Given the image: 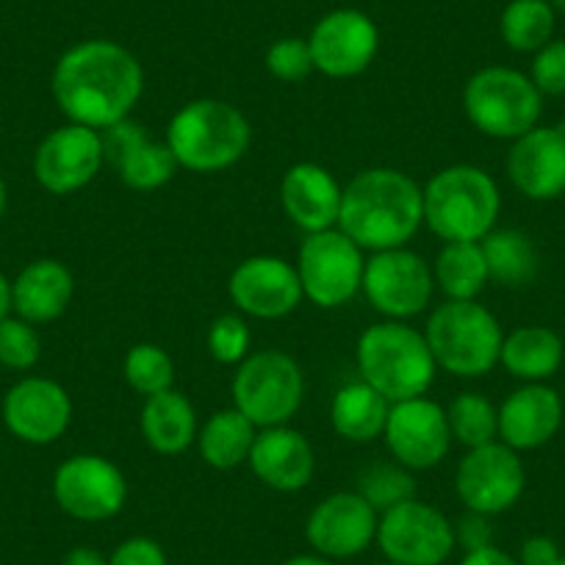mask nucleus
I'll list each match as a JSON object with an SVG mask.
<instances>
[{"mask_svg": "<svg viewBox=\"0 0 565 565\" xmlns=\"http://www.w3.org/2000/svg\"><path fill=\"white\" fill-rule=\"evenodd\" d=\"M374 543L396 565H444L458 548L452 521L418 497L380 513Z\"/></svg>", "mask_w": 565, "mask_h": 565, "instance_id": "10", "label": "nucleus"}, {"mask_svg": "<svg viewBox=\"0 0 565 565\" xmlns=\"http://www.w3.org/2000/svg\"><path fill=\"white\" fill-rule=\"evenodd\" d=\"M424 225L422 186L407 172L372 167L344 186L339 231L363 253L407 247Z\"/></svg>", "mask_w": 565, "mask_h": 565, "instance_id": "2", "label": "nucleus"}, {"mask_svg": "<svg viewBox=\"0 0 565 565\" xmlns=\"http://www.w3.org/2000/svg\"><path fill=\"white\" fill-rule=\"evenodd\" d=\"M125 383L145 399L161 391H170L175 383V361L159 344L130 347L122 363Z\"/></svg>", "mask_w": 565, "mask_h": 565, "instance_id": "34", "label": "nucleus"}, {"mask_svg": "<svg viewBox=\"0 0 565 565\" xmlns=\"http://www.w3.org/2000/svg\"><path fill=\"white\" fill-rule=\"evenodd\" d=\"M380 513L358 491H335L311 510L306 537L322 557L352 559L377 541Z\"/></svg>", "mask_w": 565, "mask_h": 565, "instance_id": "17", "label": "nucleus"}, {"mask_svg": "<svg viewBox=\"0 0 565 565\" xmlns=\"http://www.w3.org/2000/svg\"><path fill=\"white\" fill-rule=\"evenodd\" d=\"M308 45L317 73L335 81L355 78L372 67L380 47V31L369 14L358 9H335L313 25Z\"/></svg>", "mask_w": 565, "mask_h": 565, "instance_id": "16", "label": "nucleus"}, {"mask_svg": "<svg viewBox=\"0 0 565 565\" xmlns=\"http://www.w3.org/2000/svg\"><path fill=\"white\" fill-rule=\"evenodd\" d=\"M388 411L391 402L380 391H374L363 380H355L335 391L333 405H330V422L344 441L369 444L374 438H383Z\"/></svg>", "mask_w": 565, "mask_h": 565, "instance_id": "28", "label": "nucleus"}, {"mask_svg": "<svg viewBox=\"0 0 565 565\" xmlns=\"http://www.w3.org/2000/svg\"><path fill=\"white\" fill-rule=\"evenodd\" d=\"M258 427L236 407L214 413L198 433V449L205 466L216 471H233L247 463Z\"/></svg>", "mask_w": 565, "mask_h": 565, "instance_id": "30", "label": "nucleus"}, {"mask_svg": "<svg viewBox=\"0 0 565 565\" xmlns=\"http://www.w3.org/2000/svg\"><path fill=\"white\" fill-rule=\"evenodd\" d=\"M344 186L313 161H300L280 181V205L302 233H322L339 227Z\"/></svg>", "mask_w": 565, "mask_h": 565, "instance_id": "24", "label": "nucleus"}, {"mask_svg": "<svg viewBox=\"0 0 565 565\" xmlns=\"http://www.w3.org/2000/svg\"><path fill=\"white\" fill-rule=\"evenodd\" d=\"M42 358V339L36 333V324L9 313L0 322V366L12 372H29L40 363Z\"/></svg>", "mask_w": 565, "mask_h": 565, "instance_id": "36", "label": "nucleus"}, {"mask_svg": "<svg viewBox=\"0 0 565 565\" xmlns=\"http://www.w3.org/2000/svg\"><path fill=\"white\" fill-rule=\"evenodd\" d=\"M557 565H565V554H563V557H559V559H557Z\"/></svg>", "mask_w": 565, "mask_h": 565, "instance_id": "48", "label": "nucleus"}, {"mask_svg": "<svg viewBox=\"0 0 565 565\" xmlns=\"http://www.w3.org/2000/svg\"><path fill=\"white\" fill-rule=\"evenodd\" d=\"M363 295L377 313L407 322L427 311L436 291L433 266L407 247L372 253L363 271Z\"/></svg>", "mask_w": 565, "mask_h": 565, "instance_id": "11", "label": "nucleus"}, {"mask_svg": "<svg viewBox=\"0 0 565 565\" xmlns=\"http://www.w3.org/2000/svg\"><path fill=\"white\" fill-rule=\"evenodd\" d=\"M563 557L557 541L548 535H530L519 548V565H557Z\"/></svg>", "mask_w": 565, "mask_h": 565, "instance_id": "42", "label": "nucleus"}, {"mask_svg": "<svg viewBox=\"0 0 565 565\" xmlns=\"http://www.w3.org/2000/svg\"><path fill=\"white\" fill-rule=\"evenodd\" d=\"M526 491L524 460L508 444L469 449L455 471V493L466 510L493 519L519 504Z\"/></svg>", "mask_w": 565, "mask_h": 565, "instance_id": "12", "label": "nucleus"}, {"mask_svg": "<svg viewBox=\"0 0 565 565\" xmlns=\"http://www.w3.org/2000/svg\"><path fill=\"white\" fill-rule=\"evenodd\" d=\"M447 418L452 441L463 444L466 449L499 441V407L488 396L475 391L455 396L447 407Z\"/></svg>", "mask_w": 565, "mask_h": 565, "instance_id": "33", "label": "nucleus"}, {"mask_svg": "<svg viewBox=\"0 0 565 565\" xmlns=\"http://www.w3.org/2000/svg\"><path fill=\"white\" fill-rule=\"evenodd\" d=\"M508 178L515 192L535 203H548L565 194V128L535 125L510 141Z\"/></svg>", "mask_w": 565, "mask_h": 565, "instance_id": "21", "label": "nucleus"}, {"mask_svg": "<svg viewBox=\"0 0 565 565\" xmlns=\"http://www.w3.org/2000/svg\"><path fill=\"white\" fill-rule=\"evenodd\" d=\"M565 361V344L559 333L543 324H524L504 335L499 363L521 383H546Z\"/></svg>", "mask_w": 565, "mask_h": 565, "instance_id": "27", "label": "nucleus"}, {"mask_svg": "<svg viewBox=\"0 0 565 565\" xmlns=\"http://www.w3.org/2000/svg\"><path fill=\"white\" fill-rule=\"evenodd\" d=\"M552 0H510L499 18V34L515 53H537L554 36Z\"/></svg>", "mask_w": 565, "mask_h": 565, "instance_id": "32", "label": "nucleus"}, {"mask_svg": "<svg viewBox=\"0 0 565 565\" xmlns=\"http://www.w3.org/2000/svg\"><path fill=\"white\" fill-rule=\"evenodd\" d=\"M249 344H253V335H249L247 322L238 313H222V317H216L211 322L209 335H205L209 355L216 363H225V366H238L249 355Z\"/></svg>", "mask_w": 565, "mask_h": 565, "instance_id": "37", "label": "nucleus"}, {"mask_svg": "<svg viewBox=\"0 0 565 565\" xmlns=\"http://www.w3.org/2000/svg\"><path fill=\"white\" fill-rule=\"evenodd\" d=\"M424 225L441 242H482L497 227L502 192L491 172L455 164L422 186Z\"/></svg>", "mask_w": 565, "mask_h": 565, "instance_id": "4", "label": "nucleus"}, {"mask_svg": "<svg viewBox=\"0 0 565 565\" xmlns=\"http://www.w3.org/2000/svg\"><path fill=\"white\" fill-rule=\"evenodd\" d=\"M7 203H9V192H7V181L0 178V220L7 214Z\"/></svg>", "mask_w": 565, "mask_h": 565, "instance_id": "47", "label": "nucleus"}, {"mask_svg": "<svg viewBox=\"0 0 565 565\" xmlns=\"http://www.w3.org/2000/svg\"><path fill=\"white\" fill-rule=\"evenodd\" d=\"M563 411L552 385L524 383L499 405V441L515 452H535L559 433Z\"/></svg>", "mask_w": 565, "mask_h": 565, "instance_id": "22", "label": "nucleus"}, {"mask_svg": "<svg viewBox=\"0 0 565 565\" xmlns=\"http://www.w3.org/2000/svg\"><path fill=\"white\" fill-rule=\"evenodd\" d=\"M355 361L363 383L380 391L391 405L427 394L438 372L424 333L394 319L363 330L355 347Z\"/></svg>", "mask_w": 565, "mask_h": 565, "instance_id": "5", "label": "nucleus"}, {"mask_svg": "<svg viewBox=\"0 0 565 565\" xmlns=\"http://www.w3.org/2000/svg\"><path fill=\"white\" fill-rule=\"evenodd\" d=\"M108 565H170V557L156 537L134 535L108 554Z\"/></svg>", "mask_w": 565, "mask_h": 565, "instance_id": "40", "label": "nucleus"}, {"mask_svg": "<svg viewBox=\"0 0 565 565\" xmlns=\"http://www.w3.org/2000/svg\"><path fill=\"white\" fill-rule=\"evenodd\" d=\"M480 244L482 255H486L488 280L502 289H524L537 277L541 255H537L535 242L524 231L493 227Z\"/></svg>", "mask_w": 565, "mask_h": 565, "instance_id": "29", "label": "nucleus"}, {"mask_svg": "<svg viewBox=\"0 0 565 565\" xmlns=\"http://www.w3.org/2000/svg\"><path fill=\"white\" fill-rule=\"evenodd\" d=\"M73 295V271L56 258H36L12 280V311L31 324L56 322L67 313Z\"/></svg>", "mask_w": 565, "mask_h": 565, "instance_id": "25", "label": "nucleus"}, {"mask_svg": "<svg viewBox=\"0 0 565 565\" xmlns=\"http://www.w3.org/2000/svg\"><path fill=\"white\" fill-rule=\"evenodd\" d=\"M139 430L153 452L181 455L198 441V411L181 391H161L141 405Z\"/></svg>", "mask_w": 565, "mask_h": 565, "instance_id": "26", "label": "nucleus"}, {"mask_svg": "<svg viewBox=\"0 0 565 565\" xmlns=\"http://www.w3.org/2000/svg\"><path fill=\"white\" fill-rule=\"evenodd\" d=\"M164 141L181 170L214 175L247 156L253 128L233 103L200 97L172 114Z\"/></svg>", "mask_w": 565, "mask_h": 565, "instance_id": "3", "label": "nucleus"}, {"mask_svg": "<svg viewBox=\"0 0 565 565\" xmlns=\"http://www.w3.org/2000/svg\"><path fill=\"white\" fill-rule=\"evenodd\" d=\"M247 466L266 488L277 493H297L313 480L317 455L300 430L280 424L258 430Z\"/></svg>", "mask_w": 565, "mask_h": 565, "instance_id": "23", "label": "nucleus"}, {"mask_svg": "<svg viewBox=\"0 0 565 565\" xmlns=\"http://www.w3.org/2000/svg\"><path fill=\"white\" fill-rule=\"evenodd\" d=\"M73 422L67 388L51 377H23L3 396V424L18 441L31 447L56 444Z\"/></svg>", "mask_w": 565, "mask_h": 565, "instance_id": "19", "label": "nucleus"}, {"mask_svg": "<svg viewBox=\"0 0 565 565\" xmlns=\"http://www.w3.org/2000/svg\"><path fill=\"white\" fill-rule=\"evenodd\" d=\"M463 111L480 134L513 141L541 122L543 95L513 67H482L466 81Z\"/></svg>", "mask_w": 565, "mask_h": 565, "instance_id": "7", "label": "nucleus"}, {"mask_svg": "<svg viewBox=\"0 0 565 565\" xmlns=\"http://www.w3.org/2000/svg\"><path fill=\"white\" fill-rule=\"evenodd\" d=\"M51 92L70 122L103 134L130 117L145 92V70L119 42L86 40L62 53L53 67Z\"/></svg>", "mask_w": 565, "mask_h": 565, "instance_id": "1", "label": "nucleus"}, {"mask_svg": "<svg viewBox=\"0 0 565 565\" xmlns=\"http://www.w3.org/2000/svg\"><path fill=\"white\" fill-rule=\"evenodd\" d=\"M358 493H361L377 513H385V510L396 508V504L416 497V482H413V471L394 460V463H377L369 471H363Z\"/></svg>", "mask_w": 565, "mask_h": 565, "instance_id": "35", "label": "nucleus"}, {"mask_svg": "<svg viewBox=\"0 0 565 565\" xmlns=\"http://www.w3.org/2000/svg\"><path fill=\"white\" fill-rule=\"evenodd\" d=\"M532 84L543 97L565 95V40H552L535 53L530 67Z\"/></svg>", "mask_w": 565, "mask_h": 565, "instance_id": "39", "label": "nucleus"}, {"mask_svg": "<svg viewBox=\"0 0 565 565\" xmlns=\"http://www.w3.org/2000/svg\"><path fill=\"white\" fill-rule=\"evenodd\" d=\"M62 565H108V557L92 546H73L64 554Z\"/></svg>", "mask_w": 565, "mask_h": 565, "instance_id": "44", "label": "nucleus"}, {"mask_svg": "<svg viewBox=\"0 0 565 565\" xmlns=\"http://www.w3.org/2000/svg\"><path fill=\"white\" fill-rule=\"evenodd\" d=\"M377 565H396V563H388V559H385V563H377Z\"/></svg>", "mask_w": 565, "mask_h": 565, "instance_id": "49", "label": "nucleus"}, {"mask_svg": "<svg viewBox=\"0 0 565 565\" xmlns=\"http://www.w3.org/2000/svg\"><path fill=\"white\" fill-rule=\"evenodd\" d=\"M460 565H519V559L513 554H508L504 548L499 546H480L471 548V552H463L460 557Z\"/></svg>", "mask_w": 565, "mask_h": 565, "instance_id": "43", "label": "nucleus"}, {"mask_svg": "<svg viewBox=\"0 0 565 565\" xmlns=\"http://www.w3.org/2000/svg\"><path fill=\"white\" fill-rule=\"evenodd\" d=\"M282 565H339V563H335V559L322 557V554L317 552H308V554H295V557H289Z\"/></svg>", "mask_w": 565, "mask_h": 565, "instance_id": "46", "label": "nucleus"}, {"mask_svg": "<svg viewBox=\"0 0 565 565\" xmlns=\"http://www.w3.org/2000/svg\"><path fill=\"white\" fill-rule=\"evenodd\" d=\"M53 499L75 521H108L128 502V477L103 455H73L53 471Z\"/></svg>", "mask_w": 565, "mask_h": 565, "instance_id": "13", "label": "nucleus"}, {"mask_svg": "<svg viewBox=\"0 0 565 565\" xmlns=\"http://www.w3.org/2000/svg\"><path fill=\"white\" fill-rule=\"evenodd\" d=\"M12 313V280L0 271V322Z\"/></svg>", "mask_w": 565, "mask_h": 565, "instance_id": "45", "label": "nucleus"}, {"mask_svg": "<svg viewBox=\"0 0 565 565\" xmlns=\"http://www.w3.org/2000/svg\"><path fill=\"white\" fill-rule=\"evenodd\" d=\"M227 295L238 313L255 319L289 317L306 300L297 266L277 255H253L242 260L227 277Z\"/></svg>", "mask_w": 565, "mask_h": 565, "instance_id": "18", "label": "nucleus"}, {"mask_svg": "<svg viewBox=\"0 0 565 565\" xmlns=\"http://www.w3.org/2000/svg\"><path fill=\"white\" fill-rule=\"evenodd\" d=\"M103 150L106 164H111L119 181L134 192L164 189L181 170L170 145L153 139L145 125L130 117L103 130Z\"/></svg>", "mask_w": 565, "mask_h": 565, "instance_id": "20", "label": "nucleus"}, {"mask_svg": "<svg viewBox=\"0 0 565 565\" xmlns=\"http://www.w3.org/2000/svg\"><path fill=\"white\" fill-rule=\"evenodd\" d=\"M302 295L317 308H341L363 289V249L339 227L311 233L297 253Z\"/></svg>", "mask_w": 565, "mask_h": 565, "instance_id": "9", "label": "nucleus"}, {"mask_svg": "<svg viewBox=\"0 0 565 565\" xmlns=\"http://www.w3.org/2000/svg\"><path fill=\"white\" fill-rule=\"evenodd\" d=\"M455 541H458V546H463V552H471V548H480V546H491L493 543L491 519L466 510L463 519L455 524Z\"/></svg>", "mask_w": 565, "mask_h": 565, "instance_id": "41", "label": "nucleus"}, {"mask_svg": "<svg viewBox=\"0 0 565 565\" xmlns=\"http://www.w3.org/2000/svg\"><path fill=\"white\" fill-rule=\"evenodd\" d=\"M383 441L391 458L411 471L436 469L452 447L447 407L427 396L394 402L385 422Z\"/></svg>", "mask_w": 565, "mask_h": 565, "instance_id": "15", "label": "nucleus"}, {"mask_svg": "<svg viewBox=\"0 0 565 565\" xmlns=\"http://www.w3.org/2000/svg\"><path fill=\"white\" fill-rule=\"evenodd\" d=\"M106 164L103 134L86 125L67 122L51 130L34 153V178L56 198L81 192L100 175Z\"/></svg>", "mask_w": 565, "mask_h": 565, "instance_id": "14", "label": "nucleus"}, {"mask_svg": "<svg viewBox=\"0 0 565 565\" xmlns=\"http://www.w3.org/2000/svg\"><path fill=\"white\" fill-rule=\"evenodd\" d=\"M266 70H269L271 78H277L280 84H300L308 75L313 73V56L308 40L300 36H286V40L271 42L269 51H266Z\"/></svg>", "mask_w": 565, "mask_h": 565, "instance_id": "38", "label": "nucleus"}, {"mask_svg": "<svg viewBox=\"0 0 565 565\" xmlns=\"http://www.w3.org/2000/svg\"><path fill=\"white\" fill-rule=\"evenodd\" d=\"M424 339L438 369L452 377H486L499 366L504 330L477 300H447L430 313Z\"/></svg>", "mask_w": 565, "mask_h": 565, "instance_id": "6", "label": "nucleus"}, {"mask_svg": "<svg viewBox=\"0 0 565 565\" xmlns=\"http://www.w3.org/2000/svg\"><path fill=\"white\" fill-rule=\"evenodd\" d=\"M233 407L266 430L289 424L306 402L302 366L280 350H260L244 358L233 374Z\"/></svg>", "mask_w": 565, "mask_h": 565, "instance_id": "8", "label": "nucleus"}, {"mask_svg": "<svg viewBox=\"0 0 565 565\" xmlns=\"http://www.w3.org/2000/svg\"><path fill=\"white\" fill-rule=\"evenodd\" d=\"M436 286L447 300H477L488 282L486 255L480 242H444L433 264Z\"/></svg>", "mask_w": 565, "mask_h": 565, "instance_id": "31", "label": "nucleus"}]
</instances>
